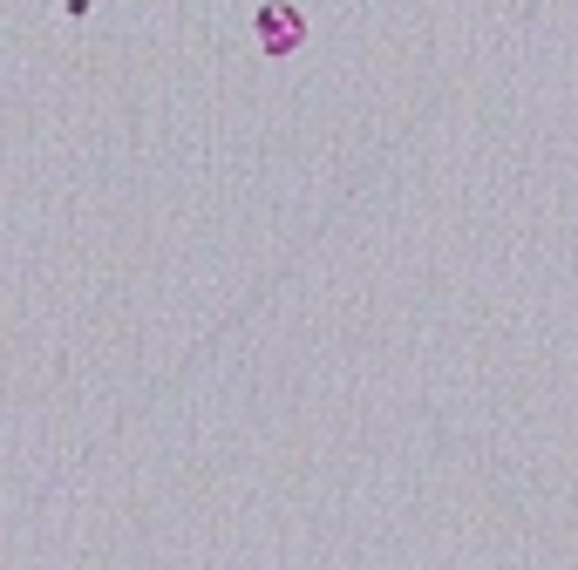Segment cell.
<instances>
[{
    "label": "cell",
    "instance_id": "1",
    "mask_svg": "<svg viewBox=\"0 0 578 570\" xmlns=\"http://www.w3.org/2000/svg\"><path fill=\"white\" fill-rule=\"evenodd\" d=\"M252 34H259L265 55H293L306 41V21H299V8H286V0H265V8L252 14Z\"/></svg>",
    "mask_w": 578,
    "mask_h": 570
}]
</instances>
